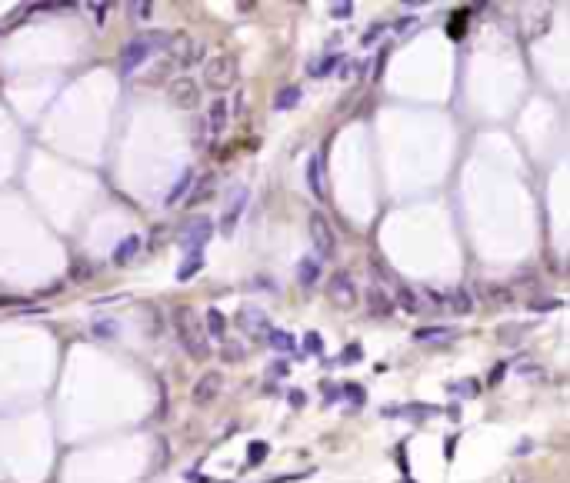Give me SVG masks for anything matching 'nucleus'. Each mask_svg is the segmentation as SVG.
<instances>
[{
  "label": "nucleus",
  "instance_id": "9b49d317",
  "mask_svg": "<svg viewBox=\"0 0 570 483\" xmlns=\"http://www.w3.org/2000/svg\"><path fill=\"white\" fill-rule=\"evenodd\" d=\"M444 307L454 310V313H473V296H471V290H464V287H454L450 294H444Z\"/></svg>",
  "mask_w": 570,
  "mask_h": 483
},
{
  "label": "nucleus",
  "instance_id": "f704fd0d",
  "mask_svg": "<svg viewBox=\"0 0 570 483\" xmlns=\"http://www.w3.org/2000/svg\"><path fill=\"white\" fill-rule=\"evenodd\" d=\"M560 300H540V304H534V310H557Z\"/></svg>",
  "mask_w": 570,
  "mask_h": 483
},
{
  "label": "nucleus",
  "instance_id": "39448f33",
  "mask_svg": "<svg viewBox=\"0 0 570 483\" xmlns=\"http://www.w3.org/2000/svg\"><path fill=\"white\" fill-rule=\"evenodd\" d=\"M167 97H170V104L180 110H194L200 104V87L194 77H177L167 84Z\"/></svg>",
  "mask_w": 570,
  "mask_h": 483
},
{
  "label": "nucleus",
  "instance_id": "c85d7f7f",
  "mask_svg": "<svg viewBox=\"0 0 570 483\" xmlns=\"http://www.w3.org/2000/svg\"><path fill=\"white\" fill-rule=\"evenodd\" d=\"M473 387H477V384H473V380H464V384H454V387H450V394H457V396H473V394H477V390H473Z\"/></svg>",
  "mask_w": 570,
  "mask_h": 483
},
{
  "label": "nucleus",
  "instance_id": "4be33fe9",
  "mask_svg": "<svg viewBox=\"0 0 570 483\" xmlns=\"http://www.w3.org/2000/svg\"><path fill=\"white\" fill-rule=\"evenodd\" d=\"M397 304H400V310H407V313H420V310H424L420 294L410 290V287H400V290H397Z\"/></svg>",
  "mask_w": 570,
  "mask_h": 483
},
{
  "label": "nucleus",
  "instance_id": "dca6fc26",
  "mask_svg": "<svg viewBox=\"0 0 570 483\" xmlns=\"http://www.w3.org/2000/svg\"><path fill=\"white\" fill-rule=\"evenodd\" d=\"M367 307H371V313H377V317H380V313L387 317V313L394 310V300H390L380 287H371V290H367Z\"/></svg>",
  "mask_w": 570,
  "mask_h": 483
},
{
  "label": "nucleus",
  "instance_id": "b1692460",
  "mask_svg": "<svg viewBox=\"0 0 570 483\" xmlns=\"http://www.w3.org/2000/svg\"><path fill=\"white\" fill-rule=\"evenodd\" d=\"M210 194H214V177L204 174V177H200V184H197V187H194L190 194H187V204H190V207H194V204H204V200H207Z\"/></svg>",
  "mask_w": 570,
  "mask_h": 483
},
{
  "label": "nucleus",
  "instance_id": "c9c22d12",
  "mask_svg": "<svg viewBox=\"0 0 570 483\" xmlns=\"http://www.w3.org/2000/svg\"><path fill=\"white\" fill-rule=\"evenodd\" d=\"M90 11H94L97 23H104V13H107V7H104V4H90Z\"/></svg>",
  "mask_w": 570,
  "mask_h": 483
},
{
  "label": "nucleus",
  "instance_id": "0eeeda50",
  "mask_svg": "<svg viewBox=\"0 0 570 483\" xmlns=\"http://www.w3.org/2000/svg\"><path fill=\"white\" fill-rule=\"evenodd\" d=\"M330 300H334L340 310H351L353 304H357V284H353L351 274L330 277Z\"/></svg>",
  "mask_w": 570,
  "mask_h": 483
},
{
  "label": "nucleus",
  "instance_id": "9d476101",
  "mask_svg": "<svg viewBox=\"0 0 570 483\" xmlns=\"http://www.w3.org/2000/svg\"><path fill=\"white\" fill-rule=\"evenodd\" d=\"M137 253H141V237H137V233H131V237H124V240L117 243V247H114L110 260H114L117 267H124V264H131V260L137 257Z\"/></svg>",
  "mask_w": 570,
  "mask_h": 483
},
{
  "label": "nucleus",
  "instance_id": "f8f14e48",
  "mask_svg": "<svg viewBox=\"0 0 570 483\" xmlns=\"http://www.w3.org/2000/svg\"><path fill=\"white\" fill-rule=\"evenodd\" d=\"M307 187L317 200H324V157L314 154L307 160Z\"/></svg>",
  "mask_w": 570,
  "mask_h": 483
},
{
  "label": "nucleus",
  "instance_id": "6e6552de",
  "mask_svg": "<svg viewBox=\"0 0 570 483\" xmlns=\"http://www.w3.org/2000/svg\"><path fill=\"white\" fill-rule=\"evenodd\" d=\"M220 387H224V377H220L217 370H207V374H204L197 384H194V390H190V400H194L197 406L214 404V400H217V394H220Z\"/></svg>",
  "mask_w": 570,
  "mask_h": 483
},
{
  "label": "nucleus",
  "instance_id": "4c0bfd02",
  "mask_svg": "<svg viewBox=\"0 0 570 483\" xmlns=\"http://www.w3.org/2000/svg\"><path fill=\"white\" fill-rule=\"evenodd\" d=\"M353 357H357V360H361V347H351V350L344 353V363H353Z\"/></svg>",
  "mask_w": 570,
  "mask_h": 483
},
{
  "label": "nucleus",
  "instance_id": "72a5a7b5",
  "mask_svg": "<svg viewBox=\"0 0 570 483\" xmlns=\"http://www.w3.org/2000/svg\"><path fill=\"white\" fill-rule=\"evenodd\" d=\"M263 453H267V447H263V443H253V447H251V460L253 463L263 460Z\"/></svg>",
  "mask_w": 570,
  "mask_h": 483
},
{
  "label": "nucleus",
  "instance_id": "cd10ccee",
  "mask_svg": "<svg viewBox=\"0 0 570 483\" xmlns=\"http://www.w3.org/2000/svg\"><path fill=\"white\" fill-rule=\"evenodd\" d=\"M131 17H143V21H147V17H150V11H154V4H150V0H143V4H131Z\"/></svg>",
  "mask_w": 570,
  "mask_h": 483
},
{
  "label": "nucleus",
  "instance_id": "2f4dec72",
  "mask_svg": "<svg viewBox=\"0 0 570 483\" xmlns=\"http://www.w3.org/2000/svg\"><path fill=\"white\" fill-rule=\"evenodd\" d=\"M424 296H427L434 307H444V294H437V290H430V287H427V290H424Z\"/></svg>",
  "mask_w": 570,
  "mask_h": 483
},
{
  "label": "nucleus",
  "instance_id": "4468645a",
  "mask_svg": "<svg viewBox=\"0 0 570 483\" xmlns=\"http://www.w3.org/2000/svg\"><path fill=\"white\" fill-rule=\"evenodd\" d=\"M190 184H194V170L187 167L184 174L177 177V184L170 190H167V197H164V207H174V204H180V197H184L187 190H190Z\"/></svg>",
  "mask_w": 570,
  "mask_h": 483
},
{
  "label": "nucleus",
  "instance_id": "ddd939ff",
  "mask_svg": "<svg viewBox=\"0 0 570 483\" xmlns=\"http://www.w3.org/2000/svg\"><path fill=\"white\" fill-rule=\"evenodd\" d=\"M207 240H210V220H197V223L187 227V233H184L187 250H200Z\"/></svg>",
  "mask_w": 570,
  "mask_h": 483
},
{
  "label": "nucleus",
  "instance_id": "473e14b6",
  "mask_svg": "<svg viewBox=\"0 0 570 483\" xmlns=\"http://www.w3.org/2000/svg\"><path fill=\"white\" fill-rule=\"evenodd\" d=\"M347 396H351V400H357V404H363V390L357 384H347Z\"/></svg>",
  "mask_w": 570,
  "mask_h": 483
},
{
  "label": "nucleus",
  "instance_id": "20e7f679",
  "mask_svg": "<svg viewBox=\"0 0 570 483\" xmlns=\"http://www.w3.org/2000/svg\"><path fill=\"white\" fill-rule=\"evenodd\" d=\"M200 57H204V47L190 33H174L167 40V64H170V70H187L190 64H197Z\"/></svg>",
  "mask_w": 570,
  "mask_h": 483
},
{
  "label": "nucleus",
  "instance_id": "1a4fd4ad",
  "mask_svg": "<svg viewBox=\"0 0 570 483\" xmlns=\"http://www.w3.org/2000/svg\"><path fill=\"white\" fill-rule=\"evenodd\" d=\"M227 123H231V104H227V97H217L214 104H210V110H207L210 137H220V133L227 131Z\"/></svg>",
  "mask_w": 570,
  "mask_h": 483
},
{
  "label": "nucleus",
  "instance_id": "f257e3e1",
  "mask_svg": "<svg viewBox=\"0 0 570 483\" xmlns=\"http://www.w3.org/2000/svg\"><path fill=\"white\" fill-rule=\"evenodd\" d=\"M174 330H177V340H180V347H184V353H190L194 360H207L210 357V337L204 333V327H200L197 313L190 307H174Z\"/></svg>",
  "mask_w": 570,
  "mask_h": 483
},
{
  "label": "nucleus",
  "instance_id": "423d86ee",
  "mask_svg": "<svg viewBox=\"0 0 570 483\" xmlns=\"http://www.w3.org/2000/svg\"><path fill=\"white\" fill-rule=\"evenodd\" d=\"M310 240H314L320 257H334L337 253V237H334L324 213H310Z\"/></svg>",
  "mask_w": 570,
  "mask_h": 483
},
{
  "label": "nucleus",
  "instance_id": "412c9836",
  "mask_svg": "<svg viewBox=\"0 0 570 483\" xmlns=\"http://www.w3.org/2000/svg\"><path fill=\"white\" fill-rule=\"evenodd\" d=\"M457 337V330L454 327H424V330H417L414 333V340L420 343H427V340H454Z\"/></svg>",
  "mask_w": 570,
  "mask_h": 483
},
{
  "label": "nucleus",
  "instance_id": "aec40b11",
  "mask_svg": "<svg viewBox=\"0 0 570 483\" xmlns=\"http://www.w3.org/2000/svg\"><path fill=\"white\" fill-rule=\"evenodd\" d=\"M297 280H300V287H314V284H317V280H320V264H317V260H310V257H307V260H300V264H297Z\"/></svg>",
  "mask_w": 570,
  "mask_h": 483
},
{
  "label": "nucleus",
  "instance_id": "7c9ffc66",
  "mask_svg": "<svg viewBox=\"0 0 570 483\" xmlns=\"http://www.w3.org/2000/svg\"><path fill=\"white\" fill-rule=\"evenodd\" d=\"M483 296H487V300H507V290H500V287H483Z\"/></svg>",
  "mask_w": 570,
  "mask_h": 483
},
{
  "label": "nucleus",
  "instance_id": "2eb2a0df",
  "mask_svg": "<svg viewBox=\"0 0 570 483\" xmlns=\"http://www.w3.org/2000/svg\"><path fill=\"white\" fill-rule=\"evenodd\" d=\"M204 270V250H187L184 264L177 267V280H190L194 274H200Z\"/></svg>",
  "mask_w": 570,
  "mask_h": 483
},
{
  "label": "nucleus",
  "instance_id": "6ab92c4d",
  "mask_svg": "<svg viewBox=\"0 0 570 483\" xmlns=\"http://www.w3.org/2000/svg\"><path fill=\"white\" fill-rule=\"evenodd\" d=\"M243 204H247V194H243V190H241V194L234 197L231 210H227V213H224V220H220V223H224L220 231L227 233V237H231V233H234V223H237V217H241V213H243Z\"/></svg>",
  "mask_w": 570,
  "mask_h": 483
},
{
  "label": "nucleus",
  "instance_id": "f03ea898",
  "mask_svg": "<svg viewBox=\"0 0 570 483\" xmlns=\"http://www.w3.org/2000/svg\"><path fill=\"white\" fill-rule=\"evenodd\" d=\"M167 33H141V37H133V40H127L121 50V74L124 77H131L137 67H143L150 57L160 50V47H167Z\"/></svg>",
  "mask_w": 570,
  "mask_h": 483
},
{
  "label": "nucleus",
  "instance_id": "a211bd4d",
  "mask_svg": "<svg viewBox=\"0 0 570 483\" xmlns=\"http://www.w3.org/2000/svg\"><path fill=\"white\" fill-rule=\"evenodd\" d=\"M241 327L247 330V333H267V317H263L261 310H241Z\"/></svg>",
  "mask_w": 570,
  "mask_h": 483
},
{
  "label": "nucleus",
  "instance_id": "a878e982",
  "mask_svg": "<svg viewBox=\"0 0 570 483\" xmlns=\"http://www.w3.org/2000/svg\"><path fill=\"white\" fill-rule=\"evenodd\" d=\"M337 60H340V57H327V60H320V64L310 67V74H314V77H324V74H330V70H334V64H337Z\"/></svg>",
  "mask_w": 570,
  "mask_h": 483
},
{
  "label": "nucleus",
  "instance_id": "bb28decb",
  "mask_svg": "<svg viewBox=\"0 0 570 483\" xmlns=\"http://www.w3.org/2000/svg\"><path fill=\"white\" fill-rule=\"evenodd\" d=\"M353 13V4H330V17H337V21H347Z\"/></svg>",
  "mask_w": 570,
  "mask_h": 483
},
{
  "label": "nucleus",
  "instance_id": "f3484780",
  "mask_svg": "<svg viewBox=\"0 0 570 483\" xmlns=\"http://www.w3.org/2000/svg\"><path fill=\"white\" fill-rule=\"evenodd\" d=\"M267 343H270L277 353H294L297 350V340H294L290 330H267Z\"/></svg>",
  "mask_w": 570,
  "mask_h": 483
},
{
  "label": "nucleus",
  "instance_id": "5701e85b",
  "mask_svg": "<svg viewBox=\"0 0 570 483\" xmlns=\"http://www.w3.org/2000/svg\"><path fill=\"white\" fill-rule=\"evenodd\" d=\"M300 97H304V90L300 87H284L274 97V110H294L297 104H300Z\"/></svg>",
  "mask_w": 570,
  "mask_h": 483
},
{
  "label": "nucleus",
  "instance_id": "7ed1b4c3",
  "mask_svg": "<svg viewBox=\"0 0 570 483\" xmlns=\"http://www.w3.org/2000/svg\"><path fill=\"white\" fill-rule=\"evenodd\" d=\"M204 84L217 94H227V90L237 84V57L234 54H217L204 64Z\"/></svg>",
  "mask_w": 570,
  "mask_h": 483
},
{
  "label": "nucleus",
  "instance_id": "c756f323",
  "mask_svg": "<svg viewBox=\"0 0 570 483\" xmlns=\"http://www.w3.org/2000/svg\"><path fill=\"white\" fill-rule=\"evenodd\" d=\"M224 357H227V360H231V363H237V360H241V357H243V350H241V347H237V343H227V347H224Z\"/></svg>",
  "mask_w": 570,
  "mask_h": 483
},
{
  "label": "nucleus",
  "instance_id": "393cba45",
  "mask_svg": "<svg viewBox=\"0 0 570 483\" xmlns=\"http://www.w3.org/2000/svg\"><path fill=\"white\" fill-rule=\"evenodd\" d=\"M207 337H224L227 333V320H224V313H220L217 307L207 310V330H204Z\"/></svg>",
  "mask_w": 570,
  "mask_h": 483
},
{
  "label": "nucleus",
  "instance_id": "e433bc0d",
  "mask_svg": "<svg viewBox=\"0 0 570 483\" xmlns=\"http://www.w3.org/2000/svg\"><path fill=\"white\" fill-rule=\"evenodd\" d=\"M410 27H417V17H404V21L397 23V30L404 33V30H410Z\"/></svg>",
  "mask_w": 570,
  "mask_h": 483
},
{
  "label": "nucleus",
  "instance_id": "58836bf2",
  "mask_svg": "<svg viewBox=\"0 0 570 483\" xmlns=\"http://www.w3.org/2000/svg\"><path fill=\"white\" fill-rule=\"evenodd\" d=\"M307 350H314V353L320 350V337H317V333H310V337H307Z\"/></svg>",
  "mask_w": 570,
  "mask_h": 483
}]
</instances>
